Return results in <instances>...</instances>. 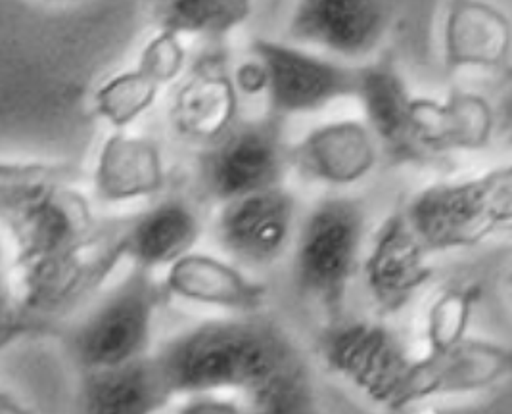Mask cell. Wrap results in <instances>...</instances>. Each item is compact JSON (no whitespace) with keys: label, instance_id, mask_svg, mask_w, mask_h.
I'll return each mask as SVG.
<instances>
[{"label":"cell","instance_id":"cell-1","mask_svg":"<svg viewBox=\"0 0 512 414\" xmlns=\"http://www.w3.org/2000/svg\"><path fill=\"white\" fill-rule=\"evenodd\" d=\"M154 355L175 397L234 391L256 413L317 409L315 378L302 347L263 311L200 322Z\"/></svg>","mask_w":512,"mask_h":414},{"label":"cell","instance_id":"cell-2","mask_svg":"<svg viewBox=\"0 0 512 414\" xmlns=\"http://www.w3.org/2000/svg\"><path fill=\"white\" fill-rule=\"evenodd\" d=\"M405 217L434 253L463 252L512 234V161L419 190Z\"/></svg>","mask_w":512,"mask_h":414},{"label":"cell","instance_id":"cell-3","mask_svg":"<svg viewBox=\"0 0 512 414\" xmlns=\"http://www.w3.org/2000/svg\"><path fill=\"white\" fill-rule=\"evenodd\" d=\"M367 209L353 196L330 194L311 207L294 236L292 282L300 296L338 321L361 269Z\"/></svg>","mask_w":512,"mask_h":414},{"label":"cell","instance_id":"cell-4","mask_svg":"<svg viewBox=\"0 0 512 414\" xmlns=\"http://www.w3.org/2000/svg\"><path fill=\"white\" fill-rule=\"evenodd\" d=\"M165 296L154 271L133 265L71 332V355L81 370L116 367L150 355L154 321Z\"/></svg>","mask_w":512,"mask_h":414},{"label":"cell","instance_id":"cell-5","mask_svg":"<svg viewBox=\"0 0 512 414\" xmlns=\"http://www.w3.org/2000/svg\"><path fill=\"white\" fill-rule=\"evenodd\" d=\"M319 351L328 370L353 390L388 411H403L415 357L390 326L332 321L321 336Z\"/></svg>","mask_w":512,"mask_h":414},{"label":"cell","instance_id":"cell-6","mask_svg":"<svg viewBox=\"0 0 512 414\" xmlns=\"http://www.w3.org/2000/svg\"><path fill=\"white\" fill-rule=\"evenodd\" d=\"M292 167L284 119L265 114L236 121L231 131L204 148L198 175L204 192L219 206L284 184Z\"/></svg>","mask_w":512,"mask_h":414},{"label":"cell","instance_id":"cell-7","mask_svg":"<svg viewBox=\"0 0 512 414\" xmlns=\"http://www.w3.org/2000/svg\"><path fill=\"white\" fill-rule=\"evenodd\" d=\"M250 52L267 73V114L286 121L296 115L317 114L342 100H355L359 64L265 37L254 39Z\"/></svg>","mask_w":512,"mask_h":414},{"label":"cell","instance_id":"cell-8","mask_svg":"<svg viewBox=\"0 0 512 414\" xmlns=\"http://www.w3.org/2000/svg\"><path fill=\"white\" fill-rule=\"evenodd\" d=\"M2 217L16 242V267L66 259L100 240L91 204L73 183L60 184Z\"/></svg>","mask_w":512,"mask_h":414},{"label":"cell","instance_id":"cell-9","mask_svg":"<svg viewBox=\"0 0 512 414\" xmlns=\"http://www.w3.org/2000/svg\"><path fill=\"white\" fill-rule=\"evenodd\" d=\"M388 0H296L288 39L342 62H369L390 29Z\"/></svg>","mask_w":512,"mask_h":414},{"label":"cell","instance_id":"cell-10","mask_svg":"<svg viewBox=\"0 0 512 414\" xmlns=\"http://www.w3.org/2000/svg\"><path fill=\"white\" fill-rule=\"evenodd\" d=\"M298 204L282 184L221 204L215 240L231 261L246 271L275 265L288 250L296 229Z\"/></svg>","mask_w":512,"mask_h":414},{"label":"cell","instance_id":"cell-11","mask_svg":"<svg viewBox=\"0 0 512 414\" xmlns=\"http://www.w3.org/2000/svg\"><path fill=\"white\" fill-rule=\"evenodd\" d=\"M432 257L403 209L380 223L361 261L365 288L378 313L396 315L411 305L434 276Z\"/></svg>","mask_w":512,"mask_h":414},{"label":"cell","instance_id":"cell-12","mask_svg":"<svg viewBox=\"0 0 512 414\" xmlns=\"http://www.w3.org/2000/svg\"><path fill=\"white\" fill-rule=\"evenodd\" d=\"M511 378V345L468 336L442 351L415 357L403 411L422 401L491 390Z\"/></svg>","mask_w":512,"mask_h":414},{"label":"cell","instance_id":"cell-13","mask_svg":"<svg viewBox=\"0 0 512 414\" xmlns=\"http://www.w3.org/2000/svg\"><path fill=\"white\" fill-rule=\"evenodd\" d=\"M240 92L223 52L204 54L175 92L169 121L179 137L210 146L238 121Z\"/></svg>","mask_w":512,"mask_h":414},{"label":"cell","instance_id":"cell-14","mask_svg":"<svg viewBox=\"0 0 512 414\" xmlns=\"http://www.w3.org/2000/svg\"><path fill=\"white\" fill-rule=\"evenodd\" d=\"M380 152L365 121L340 119L311 129L290 146V161L309 183L346 188L373 173Z\"/></svg>","mask_w":512,"mask_h":414},{"label":"cell","instance_id":"cell-15","mask_svg":"<svg viewBox=\"0 0 512 414\" xmlns=\"http://www.w3.org/2000/svg\"><path fill=\"white\" fill-rule=\"evenodd\" d=\"M163 288L171 298L215 307L229 315L265 311L269 296L267 284L248 276L238 263L200 252L175 261L167 269Z\"/></svg>","mask_w":512,"mask_h":414},{"label":"cell","instance_id":"cell-16","mask_svg":"<svg viewBox=\"0 0 512 414\" xmlns=\"http://www.w3.org/2000/svg\"><path fill=\"white\" fill-rule=\"evenodd\" d=\"M355 100L363 110V121L380 144L382 156L401 165H420L411 131L415 96L390 58L359 64Z\"/></svg>","mask_w":512,"mask_h":414},{"label":"cell","instance_id":"cell-17","mask_svg":"<svg viewBox=\"0 0 512 414\" xmlns=\"http://www.w3.org/2000/svg\"><path fill=\"white\" fill-rule=\"evenodd\" d=\"M491 129V108L478 96L457 94L445 100L415 96L413 100L411 131L420 163L478 150L488 144Z\"/></svg>","mask_w":512,"mask_h":414},{"label":"cell","instance_id":"cell-18","mask_svg":"<svg viewBox=\"0 0 512 414\" xmlns=\"http://www.w3.org/2000/svg\"><path fill=\"white\" fill-rule=\"evenodd\" d=\"M200 236V215L181 198H167L148 207L117 232L123 257L154 273L194 252Z\"/></svg>","mask_w":512,"mask_h":414},{"label":"cell","instance_id":"cell-19","mask_svg":"<svg viewBox=\"0 0 512 414\" xmlns=\"http://www.w3.org/2000/svg\"><path fill=\"white\" fill-rule=\"evenodd\" d=\"M160 144L148 137L114 131L104 140L94 165V196L102 204H125L154 198L165 188Z\"/></svg>","mask_w":512,"mask_h":414},{"label":"cell","instance_id":"cell-20","mask_svg":"<svg viewBox=\"0 0 512 414\" xmlns=\"http://www.w3.org/2000/svg\"><path fill=\"white\" fill-rule=\"evenodd\" d=\"M175 399L156 355L116 367L83 370L79 409L91 414H148Z\"/></svg>","mask_w":512,"mask_h":414},{"label":"cell","instance_id":"cell-21","mask_svg":"<svg viewBox=\"0 0 512 414\" xmlns=\"http://www.w3.org/2000/svg\"><path fill=\"white\" fill-rule=\"evenodd\" d=\"M252 12L254 0H165L156 14L160 27L181 37L223 41L248 22Z\"/></svg>","mask_w":512,"mask_h":414},{"label":"cell","instance_id":"cell-22","mask_svg":"<svg viewBox=\"0 0 512 414\" xmlns=\"http://www.w3.org/2000/svg\"><path fill=\"white\" fill-rule=\"evenodd\" d=\"M162 89V85L140 66L125 69L96 89L94 112L117 131L129 129L156 104Z\"/></svg>","mask_w":512,"mask_h":414},{"label":"cell","instance_id":"cell-23","mask_svg":"<svg viewBox=\"0 0 512 414\" xmlns=\"http://www.w3.org/2000/svg\"><path fill=\"white\" fill-rule=\"evenodd\" d=\"M482 290L476 284L443 288L426 313V351H442L470 336V322Z\"/></svg>","mask_w":512,"mask_h":414},{"label":"cell","instance_id":"cell-24","mask_svg":"<svg viewBox=\"0 0 512 414\" xmlns=\"http://www.w3.org/2000/svg\"><path fill=\"white\" fill-rule=\"evenodd\" d=\"M75 181H77V173L70 165L4 161L0 169L2 213L41 198L60 184H70Z\"/></svg>","mask_w":512,"mask_h":414},{"label":"cell","instance_id":"cell-25","mask_svg":"<svg viewBox=\"0 0 512 414\" xmlns=\"http://www.w3.org/2000/svg\"><path fill=\"white\" fill-rule=\"evenodd\" d=\"M137 66L152 75L162 87L177 81L187 68V50L183 37L171 29L160 27L154 37L142 46Z\"/></svg>","mask_w":512,"mask_h":414},{"label":"cell","instance_id":"cell-26","mask_svg":"<svg viewBox=\"0 0 512 414\" xmlns=\"http://www.w3.org/2000/svg\"><path fill=\"white\" fill-rule=\"evenodd\" d=\"M181 413H215L234 414L240 411H248L246 407L238 405L233 399H223L217 395V391H202V393H190L185 399V405L179 409Z\"/></svg>","mask_w":512,"mask_h":414},{"label":"cell","instance_id":"cell-27","mask_svg":"<svg viewBox=\"0 0 512 414\" xmlns=\"http://www.w3.org/2000/svg\"><path fill=\"white\" fill-rule=\"evenodd\" d=\"M233 75L236 89L240 94H252V96L265 94L267 73L256 56L252 60H246L244 64H240Z\"/></svg>","mask_w":512,"mask_h":414},{"label":"cell","instance_id":"cell-28","mask_svg":"<svg viewBox=\"0 0 512 414\" xmlns=\"http://www.w3.org/2000/svg\"><path fill=\"white\" fill-rule=\"evenodd\" d=\"M501 121H503V135H505L507 142L512 146V96L503 106Z\"/></svg>","mask_w":512,"mask_h":414},{"label":"cell","instance_id":"cell-29","mask_svg":"<svg viewBox=\"0 0 512 414\" xmlns=\"http://www.w3.org/2000/svg\"><path fill=\"white\" fill-rule=\"evenodd\" d=\"M154 4H156V12H158L163 4H165V0H154Z\"/></svg>","mask_w":512,"mask_h":414},{"label":"cell","instance_id":"cell-30","mask_svg":"<svg viewBox=\"0 0 512 414\" xmlns=\"http://www.w3.org/2000/svg\"><path fill=\"white\" fill-rule=\"evenodd\" d=\"M52 2H79V0H52Z\"/></svg>","mask_w":512,"mask_h":414},{"label":"cell","instance_id":"cell-31","mask_svg":"<svg viewBox=\"0 0 512 414\" xmlns=\"http://www.w3.org/2000/svg\"><path fill=\"white\" fill-rule=\"evenodd\" d=\"M509 288H511V294H512V273H511V276H509Z\"/></svg>","mask_w":512,"mask_h":414}]
</instances>
